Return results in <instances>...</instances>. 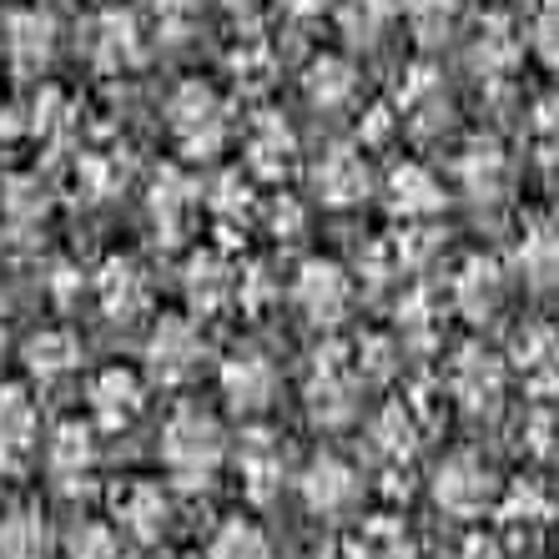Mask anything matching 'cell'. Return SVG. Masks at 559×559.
<instances>
[{
    "label": "cell",
    "instance_id": "cell-1",
    "mask_svg": "<svg viewBox=\"0 0 559 559\" xmlns=\"http://www.w3.org/2000/svg\"><path fill=\"white\" fill-rule=\"evenodd\" d=\"M156 459L167 468V484L182 489V495H207L212 484L222 479V464H227V429L222 418L202 404H177L162 424V443H156Z\"/></svg>",
    "mask_w": 559,
    "mask_h": 559
},
{
    "label": "cell",
    "instance_id": "cell-2",
    "mask_svg": "<svg viewBox=\"0 0 559 559\" xmlns=\"http://www.w3.org/2000/svg\"><path fill=\"white\" fill-rule=\"evenodd\" d=\"M293 484H298V499L312 520H358L364 489H368L364 468L353 464L348 454H338V449L312 454L308 464L293 474Z\"/></svg>",
    "mask_w": 559,
    "mask_h": 559
},
{
    "label": "cell",
    "instance_id": "cell-3",
    "mask_svg": "<svg viewBox=\"0 0 559 559\" xmlns=\"http://www.w3.org/2000/svg\"><path fill=\"white\" fill-rule=\"evenodd\" d=\"M433 504H439V514H449L454 524H479L484 514H495L499 504V479L495 468L484 464V454H474V449H454V454L443 459L439 468H433Z\"/></svg>",
    "mask_w": 559,
    "mask_h": 559
},
{
    "label": "cell",
    "instance_id": "cell-4",
    "mask_svg": "<svg viewBox=\"0 0 559 559\" xmlns=\"http://www.w3.org/2000/svg\"><path fill=\"white\" fill-rule=\"evenodd\" d=\"M177 524V489L162 479H127L111 495V530L121 534V545L156 549Z\"/></svg>",
    "mask_w": 559,
    "mask_h": 559
},
{
    "label": "cell",
    "instance_id": "cell-5",
    "mask_svg": "<svg viewBox=\"0 0 559 559\" xmlns=\"http://www.w3.org/2000/svg\"><path fill=\"white\" fill-rule=\"evenodd\" d=\"M207 368V338L197 333L192 318H162L146 338V373L167 389H187Z\"/></svg>",
    "mask_w": 559,
    "mask_h": 559
},
{
    "label": "cell",
    "instance_id": "cell-6",
    "mask_svg": "<svg viewBox=\"0 0 559 559\" xmlns=\"http://www.w3.org/2000/svg\"><path fill=\"white\" fill-rule=\"evenodd\" d=\"M233 464H237V484H242V495H248L252 504H273L287 484H293V459H287V443L277 439L273 429H248V433H242Z\"/></svg>",
    "mask_w": 559,
    "mask_h": 559
},
{
    "label": "cell",
    "instance_id": "cell-7",
    "mask_svg": "<svg viewBox=\"0 0 559 559\" xmlns=\"http://www.w3.org/2000/svg\"><path fill=\"white\" fill-rule=\"evenodd\" d=\"M167 117H171V136H177V146L187 156H212L222 146V136H227V111H222L217 92L202 86V81H192V86L171 96Z\"/></svg>",
    "mask_w": 559,
    "mask_h": 559
},
{
    "label": "cell",
    "instance_id": "cell-8",
    "mask_svg": "<svg viewBox=\"0 0 559 559\" xmlns=\"http://www.w3.org/2000/svg\"><path fill=\"white\" fill-rule=\"evenodd\" d=\"M96 464H102V443H96V429L81 424V418H66L56 424V433L46 439V474L61 495H81L92 489Z\"/></svg>",
    "mask_w": 559,
    "mask_h": 559
},
{
    "label": "cell",
    "instance_id": "cell-9",
    "mask_svg": "<svg viewBox=\"0 0 559 559\" xmlns=\"http://www.w3.org/2000/svg\"><path fill=\"white\" fill-rule=\"evenodd\" d=\"M40 454V408L21 383L0 389V474L21 479Z\"/></svg>",
    "mask_w": 559,
    "mask_h": 559
},
{
    "label": "cell",
    "instance_id": "cell-10",
    "mask_svg": "<svg viewBox=\"0 0 559 559\" xmlns=\"http://www.w3.org/2000/svg\"><path fill=\"white\" fill-rule=\"evenodd\" d=\"M293 308H298L312 328L343 323V318H348V308H353L348 273H343L338 262H323V258L302 262L298 277H293Z\"/></svg>",
    "mask_w": 559,
    "mask_h": 559
},
{
    "label": "cell",
    "instance_id": "cell-11",
    "mask_svg": "<svg viewBox=\"0 0 559 559\" xmlns=\"http://www.w3.org/2000/svg\"><path fill=\"white\" fill-rule=\"evenodd\" d=\"M217 389L227 399V408L242 418H258L277 404V389H283V378H277V364L267 353H233L217 373Z\"/></svg>",
    "mask_w": 559,
    "mask_h": 559
},
{
    "label": "cell",
    "instance_id": "cell-12",
    "mask_svg": "<svg viewBox=\"0 0 559 559\" xmlns=\"http://www.w3.org/2000/svg\"><path fill=\"white\" fill-rule=\"evenodd\" d=\"M358 389H364V368L343 358V353H318L308 373V408L318 424H348L358 414Z\"/></svg>",
    "mask_w": 559,
    "mask_h": 559
},
{
    "label": "cell",
    "instance_id": "cell-13",
    "mask_svg": "<svg viewBox=\"0 0 559 559\" xmlns=\"http://www.w3.org/2000/svg\"><path fill=\"white\" fill-rule=\"evenodd\" d=\"M86 404H92V429L96 433H121L131 429L146 408V383L142 373L131 368H102L86 389Z\"/></svg>",
    "mask_w": 559,
    "mask_h": 559
},
{
    "label": "cell",
    "instance_id": "cell-14",
    "mask_svg": "<svg viewBox=\"0 0 559 559\" xmlns=\"http://www.w3.org/2000/svg\"><path fill=\"white\" fill-rule=\"evenodd\" d=\"M504 383H509V368L499 364L495 353H479V348H464L454 358V373H449V393L459 399V408L474 418L495 414L504 404Z\"/></svg>",
    "mask_w": 559,
    "mask_h": 559
},
{
    "label": "cell",
    "instance_id": "cell-15",
    "mask_svg": "<svg viewBox=\"0 0 559 559\" xmlns=\"http://www.w3.org/2000/svg\"><path fill=\"white\" fill-rule=\"evenodd\" d=\"M338 549L343 559H418L414 530L399 514H358Z\"/></svg>",
    "mask_w": 559,
    "mask_h": 559
},
{
    "label": "cell",
    "instance_id": "cell-16",
    "mask_svg": "<svg viewBox=\"0 0 559 559\" xmlns=\"http://www.w3.org/2000/svg\"><path fill=\"white\" fill-rule=\"evenodd\" d=\"M514 373L530 383L539 399L559 389V328L555 323H530L514 338Z\"/></svg>",
    "mask_w": 559,
    "mask_h": 559
},
{
    "label": "cell",
    "instance_id": "cell-17",
    "mask_svg": "<svg viewBox=\"0 0 559 559\" xmlns=\"http://www.w3.org/2000/svg\"><path fill=\"white\" fill-rule=\"evenodd\" d=\"M504 293H509L504 267L489 258H468L454 277V302L468 323H489V318L504 308Z\"/></svg>",
    "mask_w": 559,
    "mask_h": 559
},
{
    "label": "cell",
    "instance_id": "cell-18",
    "mask_svg": "<svg viewBox=\"0 0 559 559\" xmlns=\"http://www.w3.org/2000/svg\"><path fill=\"white\" fill-rule=\"evenodd\" d=\"M21 358H26V373L36 378L40 389H61V383H71V378L81 373V343L71 338L66 328H46V333H36Z\"/></svg>",
    "mask_w": 559,
    "mask_h": 559
},
{
    "label": "cell",
    "instance_id": "cell-19",
    "mask_svg": "<svg viewBox=\"0 0 559 559\" xmlns=\"http://www.w3.org/2000/svg\"><path fill=\"white\" fill-rule=\"evenodd\" d=\"M51 524L36 504H15L0 514V559H51Z\"/></svg>",
    "mask_w": 559,
    "mask_h": 559
},
{
    "label": "cell",
    "instance_id": "cell-20",
    "mask_svg": "<svg viewBox=\"0 0 559 559\" xmlns=\"http://www.w3.org/2000/svg\"><path fill=\"white\" fill-rule=\"evenodd\" d=\"M96 293H102V312L106 318H117V323H131L136 312L146 308V298H152V287H146L142 267L136 262H106L102 283H96Z\"/></svg>",
    "mask_w": 559,
    "mask_h": 559
},
{
    "label": "cell",
    "instance_id": "cell-21",
    "mask_svg": "<svg viewBox=\"0 0 559 559\" xmlns=\"http://www.w3.org/2000/svg\"><path fill=\"white\" fill-rule=\"evenodd\" d=\"M495 520L504 524L509 545H514V534H520V530H524V539H530V534H539V530H549V520H559V509L545 499V489H539V484H524V489H504V495H499Z\"/></svg>",
    "mask_w": 559,
    "mask_h": 559
},
{
    "label": "cell",
    "instance_id": "cell-22",
    "mask_svg": "<svg viewBox=\"0 0 559 559\" xmlns=\"http://www.w3.org/2000/svg\"><path fill=\"white\" fill-rule=\"evenodd\" d=\"M202 559H277V555H273V539H267V530H262L258 520L227 514V520L212 530L207 555Z\"/></svg>",
    "mask_w": 559,
    "mask_h": 559
},
{
    "label": "cell",
    "instance_id": "cell-23",
    "mask_svg": "<svg viewBox=\"0 0 559 559\" xmlns=\"http://www.w3.org/2000/svg\"><path fill=\"white\" fill-rule=\"evenodd\" d=\"M318 192H323L328 207H353V202H364V192H368L364 156H353V152L323 156V167H318Z\"/></svg>",
    "mask_w": 559,
    "mask_h": 559
},
{
    "label": "cell",
    "instance_id": "cell-24",
    "mask_svg": "<svg viewBox=\"0 0 559 559\" xmlns=\"http://www.w3.org/2000/svg\"><path fill=\"white\" fill-rule=\"evenodd\" d=\"M389 197H393V207L404 212V217H433V212H443V192H439V182H433L424 167H399L393 171Z\"/></svg>",
    "mask_w": 559,
    "mask_h": 559
},
{
    "label": "cell",
    "instance_id": "cell-25",
    "mask_svg": "<svg viewBox=\"0 0 559 559\" xmlns=\"http://www.w3.org/2000/svg\"><path fill=\"white\" fill-rule=\"evenodd\" d=\"M187 293H192V302L202 312H217L222 302H233V293H237V277H233V267L222 258H197L192 267H187Z\"/></svg>",
    "mask_w": 559,
    "mask_h": 559
},
{
    "label": "cell",
    "instance_id": "cell-26",
    "mask_svg": "<svg viewBox=\"0 0 559 559\" xmlns=\"http://www.w3.org/2000/svg\"><path fill=\"white\" fill-rule=\"evenodd\" d=\"M414 449H418L414 414H408V408H389V414L373 424V454L389 459V464L399 468V464H408V459H414Z\"/></svg>",
    "mask_w": 559,
    "mask_h": 559
},
{
    "label": "cell",
    "instance_id": "cell-27",
    "mask_svg": "<svg viewBox=\"0 0 559 559\" xmlns=\"http://www.w3.org/2000/svg\"><path fill=\"white\" fill-rule=\"evenodd\" d=\"M520 273L534 287H555L559 283V233L555 227H534L520 248Z\"/></svg>",
    "mask_w": 559,
    "mask_h": 559
},
{
    "label": "cell",
    "instance_id": "cell-28",
    "mask_svg": "<svg viewBox=\"0 0 559 559\" xmlns=\"http://www.w3.org/2000/svg\"><path fill=\"white\" fill-rule=\"evenodd\" d=\"M66 559H127V545L111 524H76L66 539Z\"/></svg>",
    "mask_w": 559,
    "mask_h": 559
},
{
    "label": "cell",
    "instance_id": "cell-29",
    "mask_svg": "<svg viewBox=\"0 0 559 559\" xmlns=\"http://www.w3.org/2000/svg\"><path fill=\"white\" fill-rule=\"evenodd\" d=\"M408 26L418 31V40H443L454 31V15H459V0H408Z\"/></svg>",
    "mask_w": 559,
    "mask_h": 559
},
{
    "label": "cell",
    "instance_id": "cell-30",
    "mask_svg": "<svg viewBox=\"0 0 559 559\" xmlns=\"http://www.w3.org/2000/svg\"><path fill=\"white\" fill-rule=\"evenodd\" d=\"M383 21H389V0H348V15H343V31H348L353 40H358V31H368L364 40H378V31H383Z\"/></svg>",
    "mask_w": 559,
    "mask_h": 559
},
{
    "label": "cell",
    "instance_id": "cell-31",
    "mask_svg": "<svg viewBox=\"0 0 559 559\" xmlns=\"http://www.w3.org/2000/svg\"><path fill=\"white\" fill-rule=\"evenodd\" d=\"M530 36H534V51H539V56H545V61L559 71V0H549L545 11L534 15Z\"/></svg>",
    "mask_w": 559,
    "mask_h": 559
},
{
    "label": "cell",
    "instance_id": "cell-32",
    "mask_svg": "<svg viewBox=\"0 0 559 559\" xmlns=\"http://www.w3.org/2000/svg\"><path fill=\"white\" fill-rule=\"evenodd\" d=\"M454 559H514L504 549V539H489V534H468L464 545L454 549Z\"/></svg>",
    "mask_w": 559,
    "mask_h": 559
},
{
    "label": "cell",
    "instance_id": "cell-33",
    "mask_svg": "<svg viewBox=\"0 0 559 559\" xmlns=\"http://www.w3.org/2000/svg\"><path fill=\"white\" fill-rule=\"evenodd\" d=\"M302 559H343V549H333V545H328V549H308Z\"/></svg>",
    "mask_w": 559,
    "mask_h": 559
},
{
    "label": "cell",
    "instance_id": "cell-34",
    "mask_svg": "<svg viewBox=\"0 0 559 559\" xmlns=\"http://www.w3.org/2000/svg\"><path fill=\"white\" fill-rule=\"evenodd\" d=\"M177 559H202V555H177Z\"/></svg>",
    "mask_w": 559,
    "mask_h": 559
},
{
    "label": "cell",
    "instance_id": "cell-35",
    "mask_svg": "<svg viewBox=\"0 0 559 559\" xmlns=\"http://www.w3.org/2000/svg\"><path fill=\"white\" fill-rule=\"evenodd\" d=\"M0 308H5V302H0Z\"/></svg>",
    "mask_w": 559,
    "mask_h": 559
}]
</instances>
